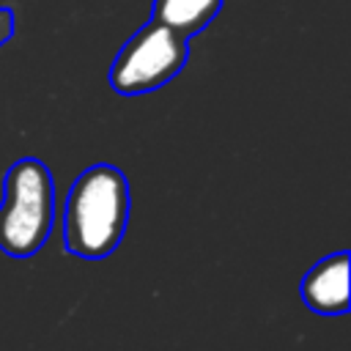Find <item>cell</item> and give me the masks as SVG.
<instances>
[{
    "instance_id": "2",
    "label": "cell",
    "mask_w": 351,
    "mask_h": 351,
    "mask_svg": "<svg viewBox=\"0 0 351 351\" xmlns=\"http://www.w3.org/2000/svg\"><path fill=\"white\" fill-rule=\"evenodd\" d=\"M55 181L49 167L36 156L16 159L3 178L0 203V250L11 258L36 255L52 233Z\"/></svg>"
},
{
    "instance_id": "4",
    "label": "cell",
    "mask_w": 351,
    "mask_h": 351,
    "mask_svg": "<svg viewBox=\"0 0 351 351\" xmlns=\"http://www.w3.org/2000/svg\"><path fill=\"white\" fill-rule=\"evenodd\" d=\"M302 302L318 315H346L348 313V252L321 258L299 285Z\"/></svg>"
},
{
    "instance_id": "3",
    "label": "cell",
    "mask_w": 351,
    "mask_h": 351,
    "mask_svg": "<svg viewBox=\"0 0 351 351\" xmlns=\"http://www.w3.org/2000/svg\"><path fill=\"white\" fill-rule=\"evenodd\" d=\"M189 58V44L173 27L151 19L115 55L110 85L121 96H143L170 82Z\"/></svg>"
},
{
    "instance_id": "1",
    "label": "cell",
    "mask_w": 351,
    "mask_h": 351,
    "mask_svg": "<svg viewBox=\"0 0 351 351\" xmlns=\"http://www.w3.org/2000/svg\"><path fill=\"white\" fill-rule=\"evenodd\" d=\"M129 222V181L107 162L77 176L63 206V247L88 261L118 250Z\"/></svg>"
},
{
    "instance_id": "6",
    "label": "cell",
    "mask_w": 351,
    "mask_h": 351,
    "mask_svg": "<svg viewBox=\"0 0 351 351\" xmlns=\"http://www.w3.org/2000/svg\"><path fill=\"white\" fill-rule=\"evenodd\" d=\"M14 36V11L0 5V47Z\"/></svg>"
},
{
    "instance_id": "5",
    "label": "cell",
    "mask_w": 351,
    "mask_h": 351,
    "mask_svg": "<svg viewBox=\"0 0 351 351\" xmlns=\"http://www.w3.org/2000/svg\"><path fill=\"white\" fill-rule=\"evenodd\" d=\"M225 0H154L151 19L173 27L184 38L208 27V22L219 14Z\"/></svg>"
}]
</instances>
